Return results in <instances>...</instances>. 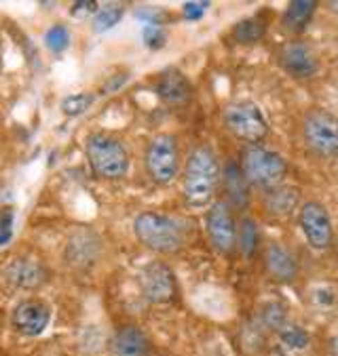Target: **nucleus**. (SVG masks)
<instances>
[{"label":"nucleus","instance_id":"1","mask_svg":"<svg viewBox=\"0 0 338 356\" xmlns=\"http://www.w3.org/2000/svg\"><path fill=\"white\" fill-rule=\"evenodd\" d=\"M222 177V165L210 146H197L190 150L184 173H182V194L188 207L203 209L214 202Z\"/></svg>","mask_w":338,"mask_h":356},{"label":"nucleus","instance_id":"2","mask_svg":"<svg viewBox=\"0 0 338 356\" xmlns=\"http://www.w3.org/2000/svg\"><path fill=\"white\" fill-rule=\"evenodd\" d=\"M133 234L155 253H176L186 243V226L180 218L159 211H144L133 220Z\"/></svg>","mask_w":338,"mask_h":356},{"label":"nucleus","instance_id":"3","mask_svg":"<svg viewBox=\"0 0 338 356\" xmlns=\"http://www.w3.org/2000/svg\"><path fill=\"white\" fill-rule=\"evenodd\" d=\"M85 154L93 175L106 181L123 179L129 173L131 159L121 139L106 133H91L85 141Z\"/></svg>","mask_w":338,"mask_h":356},{"label":"nucleus","instance_id":"4","mask_svg":"<svg viewBox=\"0 0 338 356\" xmlns=\"http://www.w3.org/2000/svg\"><path fill=\"white\" fill-rule=\"evenodd\" d=\"M241 171L249 186L260 190H273L284 184L288 175V161L284 154L264 148V146H245L241 152Z\"/></svg>","mask_w":338,"mask_h":356},{"label":"nucleus","instance_id":"5","mask_svg":"<svg viewBox=\"0 0 338 356\" xmlns=\"http://www.w3.org/2000/svg\"><path fill=\"white\" fill-rule=\"evenodd\" d=\"M302 139L317 159L338 156V116L325 108H311L302 118Z\"/></svg>","mask_w":338,"mask_h":356},{"label":"nucleus","instance_id":"6","mask_svg":"<svg viewBox=\"0 0 338 356\" xmlns=\"http://www.w3.org/2000/svg\"><path fill=\"white\" fill-rule=\"evenodd\" d=\"M222 124L231 135L245 141L247 146H258L268 135V120L264 118L262 110L249 99L231 102L222 110Z\"/></svg>","mask_w":338,"mask_h":356},{"label":"nucleus","instance_id":"7","mask_svg":"<svg viewBox=\"0 0 338 356\" xmlns=\"http://www.w3.org/2000/svg\"><path fill=\"white\" fill-rule=\"evenodd\" d=\"M144 167L157 186H169L180 173V146L171 133L155 135L144 152Z\"/></svg>","mask_w":338,"mask_h":356},{"label":"nucleus","instance_id":"8","mask_svg":"<svg viewBox=\"0 0 338 356\" xmlns=\"http://www.w3.org/2000/svg\"><path fill=\"white\" fill-rule=\"evenodd\" d=\"M237 220L235 213L226 200H214L206 213V232L212 247L222 253L231 255L237 249Z\"/></svg>","mask_w":338,"mask_h":356},{"label":"nucleus","instance_id":"9","mask_svg":"<svg viewBox=\"0 0 338 356\" xmlns=\"http://www.w3.org/2000/svg\"><path fill=\"white\" fill-rule=\"evenodd\" d=\"M140 291L148 304H171L178 296V280L174 270L165 261H151L140 272Z\"/></svg>","mask_w":338,"mask_h":356},{"label":"nucleus","instance_id":"10","mask_svg":"<svg viewBox=\"0 0 338 356\" xmlns=\"http://www.w3.org/2000/svg\"><path fill=\"white\" fill-rule=\"evenodd\" d=\"M298 224H300V230H302L307 243L315 251L330 249V245L334 241V228H332L330 211L325 209L323 202L305 200L298 209Z\"/></svg>","mask_w":338,"mask_h":356},{"label":"nucleus","instance_id":"11","mask_svg":"<svg viewBox=\"0 0 338 356\" xmlns=\"http://www.w3.org/2000/svg\"><path fill=\"white\" fill-rule=\"evenodd\" d=\"M51 323V306L40 298L22 300L11 312V325L20 335L38 337Z\"/></svg>","mask_w":338,"mask_h":356},{"label":"nucleus","instance_id":"12","mask_svg":"<svg viewBox=\"0 0 338 356\" xmlns=\"http://www.w3.org/2000/svg\"><path fill=\"white\" fill-rule=\"evenodd\" d=\"M102 255V238L91 228H77L66 243L63 259L68 266L87 270L91 268Z\"/></svg>","mask_w":338,"mask_h":356},{"label":"nucleus","instance_id":"13","mask_svg":"<svg viewBox=\"0 0 338 356\" xmlns=\"http://www.w3.org/2000/svg\"><path fill=\"white\" fill-rule=\"evenodd\" d=\"M3 274L13 289L22 291H36L49 280L47 266L36 257H15L7 264Z\"/></svg>","mask_w":338,"mask_h":356},{"label":"nucleus","instance_id":"14","mask_svg":"<svg viewBox=\"0 0 338 356\" xmlns=\"http://www.w3.org/2000/svg\"><path fill=\"white\" fill-rule=\"evenodd\" d=\"M279 65L292 79H298V81L313 79L319 70V61L315 53L300 40H292L279 49Z\"/></svg>","mask_w":338,"mask_h":356},{"label":"nucleus","instance_id":"15","mask_svg":"<svg viewBox=\"0 0 338 356\" xmlns=\"http://www.w3.org/2000/svg\"><path fill=\"white\" fill-rule=\"evenodd\" d=\"M110 356H151V339L138 325H123L110 337Z\"/></svg>","mask_w":338,"mask_h":356},{"label":"nucleus","instance_id":"16","mask_svg":"<svg viewBox=\"0 0 338 356\" xmlns=\"http://www.w3.org/2000/svg\"><path fill=\"white\" fill-rule=\"evenodd\" d=\"M155 91L157 95L169 104V106H182L190 99L192 95V85L186 79V74L178 67H167L159 74L157 83H155Z\"/></svg>","mask_w":338,"mask_h":356},{"label":"nucleus","instance_id":"17","mask_svg":"<svg viewBox=\"0 0 338 356\" xmlns=\"http://www.w3.org/2000/svg\"><path fill=\"white\" fill-rule=\"evenodd\" d=\"M220 184L224 188V194H226V202L231 209H239L243 211L247 204H249V184L241 171V165L237 161H229L224 167H222V177H220Z\"/></svg>","mask_w":338,"mask_h":356},{"label":"nucleus","instance_id":"18","mask_svg":"<svg viewBox=\"0 0 338 356\" xmlns=\"http://www.w3.org/2000/svg\"><path fill=\"white\" fill-rule=\"evenodd\" d=\"M264 266L266 272L277 282H292L298 274V264L294 253L279 243H268L264 251Z\"/></svg>","mask_w":338,"mask_h":356},{"label":"nucleus","instance_id":"19","mask_svg":"<svg viewBox=\"0 0 338 356\" xmlns=\"http://www.w3.org/2000/svg\"><path fill=\"white\" fill-rule=\"evenodd\" d=\"M264 194H266L268 211L277 213V216H288V213H292L298 207V198H300V192L296 188H290L284 184L273 190H266Z\"/></svg>","mask_w":338,"mask_h":356},{"label":"nucleus","instance_id":"20","mask_svg":"<svg viewBox=\"0 0 338 356\" xmlns=\"http://www.w3.org/2000/svg\"><path fill=\"white\" fill-rule=\"evenodd\" d=\"M315 11L317 3H313V0H294L284 11V26L292 32H300L311 24Z\"/></svg>","mask_w":338,"mask_h":356},{"label":"nucleus","instance_id":"21","mask_svg":"<svg viewBox=\"0 0 338 356\" xmlns=\"http://www.w3.org/2000/svg\"><path fill=\"white\" fill-rule=\"evenodd\" d=\"M237 249L241 251L243 257H254V253L260 249V228L256 220L243 218L237 228Z\"/></svg>","mask_w":338,"mask_h":356},{"label":"nucleus","instance_id":"22","mask_svg":"<svg viewBox=\"0 0 338 356\" xmlns=\"http://www.w3.org/2000/svg\"><path fill=\"white\" fill-rule=\"evenodd\" d=\"M258 321H260V327L262 329L277 331L279 333L290 323V316H288V310H286L284 304H279V302H266L260 308Z\"/></svg>","mask_w":338,"mask_h":356},{"label":"nucleus","instance_id":"23","mask_svg":"<svg viewBox=\"0 0 338 356\" xmlns=\"http://www.w3.org/2000/svg\"><path fill=\"white\" fill-rule=\"evenodd\" d=\"M125 15V5L123 3H108L104 7L98 9V13L91 19V28L95 34H104L108 30H112Z\"/></svg>","mask_w":338,"mask_h":356},{"label":"nucleus","instance_id":"24","mask_svg":"<svg viewBox=\"0 0 338 356\" xmlns=\"http://www.w3.org/2000/svg\"><path fill=\"white\" fill-rule=\"evenodd\" d=\"M266 34V24H262L258 17H247L235 24L233 38L239 44H256Z\"/></svg>","mask_w":338,"mask_h":356},{"label":"nucleus","instance_id":"25","mask_svg":"<svg viewBox=\"0 0 338 356\" xmlns=\"http://www.w3.org/2000/svg\"><path fill=\"white\" fill-rule=\"evenodd\" d=\"M279 341L288 348V350H307L309 343H311V335L300 327V325H294V323H288L279 333Z\"/></svg>","mask_w":338,"mask_h":356},{"label":"nucleus","instance_id":"26","mask_svg":"<svg viewBox=\"0 0 338 356\" xmlns=\"http://www.w3.org/2000/svg\"><path fill=\"white\" fill-rule=\"evenodd\" d=\"M95 102V95L93 93H75V95H68L61 99L59 108L66 116H70V118H77L81 114H85Z\"/></svg>","mask_w":338,"mask_h":356},{"label":"nucleus","instance_id":"27","mask_svg":"<svg viewBox=\"0 0 338 356\" xmlns=\"http://www.w3.org/2000/svg\"><path fill=\"white\" fill-rule=\"evenodd\" d=\"M70 30L63 24H55L47 30L45 34V47L51 51V53H63L68 47H70Z\"/></svg>","mask_w":338,"mask_h":356},{"label":"nucleus","instance_id":"28","mask_svg":"<svg viewBox=\"0 0 338 356\" xmlns=\"http://www.w3.org/2000/svg\"><path fill=\"white\" fill-rule=\"evenodd\" d=\"M311 302L319 310H332L336 306V291L328 287V284H319V287L311 291Z\"/></svg>","mask_w":338,"mask_h":356},{"label":"nucleus","instance_id":"29","mask_svg":"<svg viewBox=\"0 0 338 356\" xmlns=\"http://www.w3.org/2000/svg\"><path fill=\"white\" fill-rule=\"evenodd\" d=\"M13 222H15V211L13 207L0 209V247H5L13 236Z\"/></svg>","mask_w":338,"mask_h":356},{"label":"nucleus","instance_id":"30","mask_svg":"<svg viewBox=\"0 0 338 356\" xmlns=\"http://www.w3.org/2000/svg\"><path fill=\"white\" fill-rule=\"evenodd\" d=\"M142 38H144V44L153 51L157 49H163L165 42H167V34L163 30V26H144L142 28Z\"/></svg>","mask_w":338,"mask_h":356},{"label":"nucleus","instance_id":"31","mask_svg":"<svg viewBox=\"0 0 338 356\" xmlns=\"http://www.w3.org/2000/svg\"><path fill=\"white\" fill-rule=\"evenodd\" d=\"M98 9H100V5L95 0H77V3H72V7H70V15L77 19H89V17L93 19Z\"/></svg>","mask_w":338,"mask_h":356},{"label":"nucleus","instance_id":"32","mask_svg":"<svg viewBox=\"0 0 338 356\" xmlns=\"http://www.w3.org/2000/svg\"><path fill=\"white\" fill-rule=\"evenodd\" d=\"M208 9H210V3H184L182 5V17L186 22H197L206 15Z\"/></svg>","mask_w":338,"mask_h":356},{"label":"nucleus","instance_id":"33","mask_svg":"<svg viewBox=\"0 0 338 356\" xmlns=\"http://www.w3.org/2000/svg\"><path fill=\"white\" fill-rule=\"evenodd\" d=\"M129 81V74H114V76H110L106 83H104V87H102V93L104 95H110V93H116L125 83Z\"/></svg>","mask_w":338,"mask_h":356},{"label":"nucleus","instance_id":"34","mask_svg":"<svg viewBox=\"0 0 338 356\" xmlns=\"http://www.w3.org/2000/svg\"><path fill=\"white\" fill-rule=\"evenodd\" d=\"M330 352H332V356H338V333L330 341Z\"/></svg>","mask_w":338,"mask_h":356},{"label":"nucleus","instance_id":"35","mask_svg":"<svg viewBox=\"0 0 338 356\" xmlns=\"http://www.w3.org/2000/svg\"><path fill=\"white\" fill-rule=\"evenodd\" d=\"M330 11L338 13V3H330Z\"/></svg>","mask_w":338,"mask_h":356},{"label":"nucleus","instance_id":"36","mask_svg":"<svg viewBox=\"0 0 338 356\" xmlns=\"http://www.w3.org/2000/svg\"><path fill=\"white\" fill-rule=\"evenodd\" d=\"M157 356H171V354H157Z\"/></svg>","mask_w":338,"mask_h":356}]
</instances>
